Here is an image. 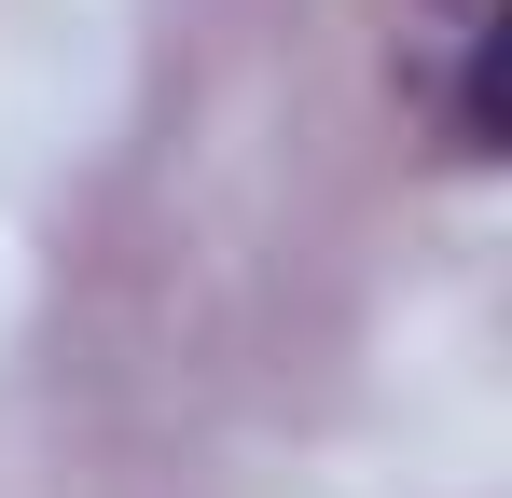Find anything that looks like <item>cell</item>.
I'll list each match as a JSON object with an SVG mask.
<instances>
[{
  "label": "cell",
  "mask_w": 512,
  "mask_h": 498,
  "mask_svg": "<svg viewBox=\"0 0 512 498\" xmlns=\"http://www.w3.org/2000/svg\"><path fill=\"white\" fill-rule=\"evenodd\" d=\"M443 14H457V28H485V0H443Z\"/></svg>",
  "instance_id": "cell-1"
}]
</instances>
